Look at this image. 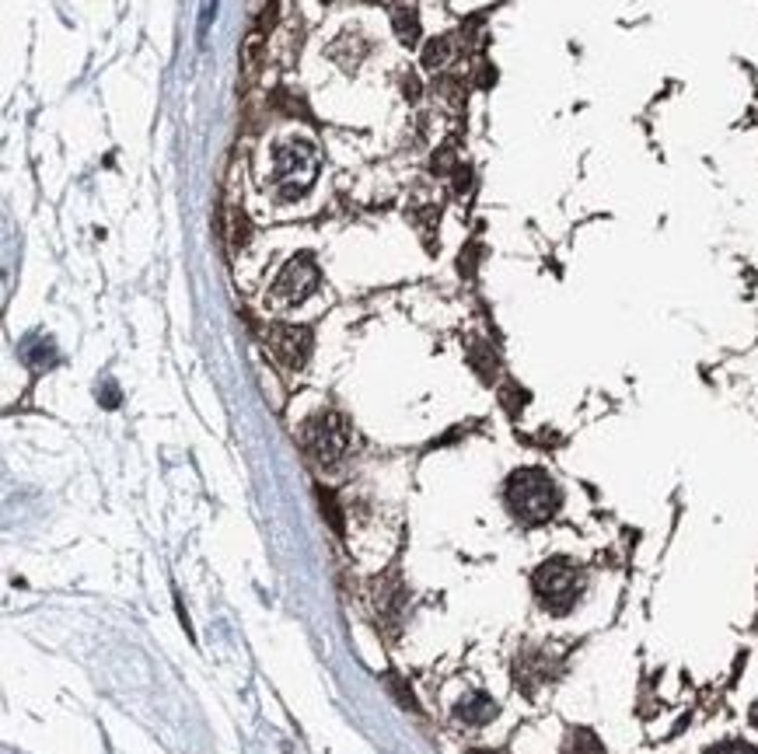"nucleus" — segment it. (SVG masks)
Listing matches in <instances>:
<instances>
[{
	"label": "nucleus",
	"mask_w": 758,
	"mask_h": 754,
	"mask_svg": "<svg viewBox=\"0 0 758 754\" xmlns=\"http://www.w3.org/2000/svg\"><path fill=\"white\" fill-rule=\"evenodd\" d=\"M752 723H755V727H758V702H755V706H752Z\"/></svg>",
	"instance_id": "12"
},
{
	"label": "nucleus",
	"mask_w": 758,
	"mask_h": 754,
	"mask_svg": "<svg viewBox=\"0 0 758 754\" xmlns=\"http://www.w3.org/2000/svg\"><path fill=\"white\" fill-rule=\"evenodd\" d=\"M448 56H451L448 39H434L427 46V53H423V63H427V67H444V63H448Z\"/></svg>",
	"instance_id": "10"
},
{
	"label": "nucleus",
	"mask_w": 758,
	"mask_h": 754,
	"mask_svg": "<svg viewBox=\"0 0 758 754\" xmlns=\"http://www.w3.org/2000/svg\"><path fill=\"white\" fill-rule=\"evenodd\" d=\"M504 500L514 521L535 528V524H545L559 514L563 493H559L556 479L545 468H517L504 486Z\"/></svg>",
	"instance_id": "1"
},
{
	"label": "nucleus",
	"mask_w": 758,
	"mask_h": 754,
	"mask_svg": "<svg viewBox=\"0 0 758 754\" xmlns=\"http://www.w3.org/2000/svg\"><path fill=\"white\" fill-rule=\"evenodd\" d=\"M395 32H399V39L406 46H413L420 39V18H416V11H395Z\"/></svg>",
	"instance_id": "9"
},
{
	"label": "nucleus",
	"mask_w": 758,
	"mask_h": 754,
	"mask_svg": "<svg viewBox=\"0 0 758 754\" xmlns=\"http://www.w3.org/2000/svg\"><path fill=\"white\" fill-rule=\"evenodd\" d=\"M531 590L549 615H570L584 594V573L566 559H549L531 573Z\"/></svg>",
	"instance_id": "2"
},
{
	"label": "nucleus",
	"mask_w": 758,
	"mask_h": 754,
	"mask_svg": "<svg viewBox=\"0 0 758 754\" xmlns=\"http://www.w3.org/2000/svg\"><path fill=\"white\" fill-rule=\"evenodd\" d=\"M315 287H318L315 259H311V255H294V259L280 269V276H276L273 290H269V301H273L276 308H294L304 297L315 294Z\"/></svg>",
	"instance_id": "5"
},
{
	"label": "nucleus",
	"mask_w": 758,
	"mask_h": 754,
	"mask_svg": "<svg viewBox=\"0 0 758 754\" xmlns=\"http://www.w3.org/2000/svg\"><path fill=\"white\" fill-rule=\"evenodd\" d=\"M301 447L315 465H336L346 454V447H350V426L332 409L315 412L301 426Z\"/></svg>",
	"instance_id": "4"
},
{
	"label": "nucleus",
	"mask_w": 758,
	"mask_h": 754,
	"mask_svg": "<svg viewBox=\"0 0 758 754\" xmlns=\"http://www.w3.org/2000/svg\"><path fill=\"white\" fill-rule=\"evenodd\" d=\"M455 713H458V720L472 723V727H483V723H490L493 716H497V702H493L490 695L476 692V695H469V699L458 702Z\"/></svg>",
	"instance_id": "7"
},
{
	"label": "nucleus",
	"mask_w": 758,
	"mask_h": 754,
	"mask_svg": "<svg viewBox=\"0 0 758 754\" xmlns=\"http://www.w3.org/2000/svg\"><path fill=\"white\" fill-rule=\"evenodd\" d=\"M559 754H605V744L598 741V734H594V730L577 727V730H570V734H566L563 751H559Z\"/></svg>",
	"instance_id": "8"
},
{
	"label": "nucleus",
	"mask_w": 758,
	"mask_h": 754,
	"mask_svg": "<svg viewBox=\"0 0 758 754\" xmlns=\"http://www.w3.org/2000/svg\"><path fill=\"white\" fill-rule=\"evenodd\" d=\"M318 172V158L315 147L308 144L304 137H290L283 144H276L273 151V182L280 189L283 199L304 196V189L311 186Z\"/></svg>",
	"instance_id": "3"
},
{
	"label": "nucleus",
	"mask_w": 758,
	"mask_h": 754,
	"mask_svg": "<svg viewBox=\"0 0 758 754\" xmlns=\"http://www.w3.org/2000/svg\"><path fill=\"white\" fill-rule=\"evenodd\" d=\"M486 754H493V751H486Z\"/></svg>",
	"instance_id": "13"
},
{
	"label": "nucleus",
	"mask_w": 758,
	"mask_h": 754,
	"mask_svg": "<svg viewBox=\"0 0 758 754\" xmlns=\"http://www.w3.org/2000/svg\"><path fill=\"white\" fill-rule=\"evenodd\" d=\"M266 346H269V353L276 357V364H283V367H290V371H297V367L308 364L311 332L304 329V325H269Z\"/></svg>",
	"instance_id": "6"
},
{
	"label": "nucleus",
	"mask_w": 758,
	"mask_h": 754,
	"mask_svg": "<svg viewBox=\"0 0 758 754\" xmlns=\"http://www.w3.org/2000/svg\"><path fill=\"white\" fill-rule=\"evenodd\" d=\"M706 754H758V748H752V744H745V741H724Z\"/></svg>",
	"instance_id": "11"
}]
</instances>
